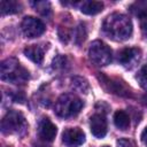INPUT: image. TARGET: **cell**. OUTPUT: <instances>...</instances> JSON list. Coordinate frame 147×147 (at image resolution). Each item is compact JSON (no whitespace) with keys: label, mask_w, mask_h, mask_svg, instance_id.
Returning <instances> with one entry per match:
<instances>
[{"label":"cell","mask_w":147,"mask_h":147,"mask_svg":"<svg viewBox=\"0 0 147 147\" xmlns=\"http://www.w3.org/2000/svg\"><path fill=\"white\" fill-rule=\"evenodd\" d=\"M102 30L113 40L124 41L132 34V22L125 15L114 13L106 17L102 24Z\"/></svg>","instance_id":"obj_1"},{"label":"cell","mask_w":147,"mask_h":147,"mask_svg":"<svg viewBox=\"0 0 147 147\" xmlns=\"http://www.w3.org/2000/svg\"><path fill=\"white\" fill-rule=\"evenodd\" d=\"M0 77L3 82L11 84H23L29 79V72L16 59H6L0 65Z\"/></svg>","instance_id":"obj_2"},{"label":"cell","mask_w":147,"mask_h":147,"mask_svg":"<svg viewBox=\"0 0 147 147\" xmlns=\"http://www.w3.org/2000/svg\"><path fill=\"white\" fill-rule=\"evenodd\" d=\"M83 108V101L71 93L62 94L55 103V114L61 118L76 116Z\"/></svg>","instance_id":"obj_3"},{"label":"cell","mask_w":147,"mask_h":147,"mask_svg":"<svg viewBox=\"0 0 147 147\" xmlns=\"http://www.w3.org/2000/svg\"><path fill=\"white\" fill-rule=\"evenodd\" d=\"M88 57L93 64L105 67L111 61V49L103 41L94 40L88 48Z\"/></svg>","instance_id":"obj_4"},{"label":"cell","mask_w":147,"mask_h":147,"mask_svg":"<svg viewBox=\"0 0 147 147\" xmlns=\"http://www.w3.org/2000/svg\"><path fill=\"white\" fill-rule=\"evenodd\" d=\"M26 127V122L22 113L17 110H9L1 121V131L5 134L20 133Z\"/></svg>","instance_id":"obj_5"},{"label":"cell","mask_w":147,"mask_h":147,"mask_svg":"<svg viewBox=\"0 0 147 147\" xmlns=\"http://www.w3.org/2000/svg\"><path fill=\"white\" fill-rule=\"evenodd\" d=\"M98 78H99L100 85L107 92L113 93V94H117L121 96H131V91L124 84V82H121V80L115 79V78H109V77L105 76L103 74H99Z\"/></svg>","instance_id":"obj_6"},{"label":"cell","mask_w":147,"mask_h":147,"mask_svg":"<svg viewBox=\"0 0 147 147\" xmlns=\"http://www.w3.org/2000/svg\"><path fill=\"white\" fill-rule=\"evenodd\" d=\"M21 29L26 38H37L45 32V24L33 16H26L21 23Z\"/></svg>","instance_id":"obj_7"},{"label":"cell","mask_w":147,"mask_h":147,"mask_svg":"<svg viewBox=\"0 0 147 147\" xmlns=\"http://www.w3.org/2000/svg\"><path fill=\"white\" fill-rule=\"evenodd\" d=\"M141 60V51L139 48L129 47L118 53V62L126 69H132Z\"/></svg>","instance_id":"obj_8"},{"label":"cell","mask_w":147,"mask_h":147,"mask_svg":"<svg viewBox=\"0 0 147 147\" xmlns=\"http://www.w3.org/2000/svg\"><path fill=\"white\" fill-rule=\"evenodd\" d=\"M62 141L68 147H79L85 142V134L79 127H68L62 133Z\"/></svg>","instance_id":"obj_9"},{"label":"cell","mask_w":147,"mask_h":147,"mask_svg":"<svg viewBox=\"0 0 147 147\" xmlns=\"http://www.w3.org/2000/svg\"><path fill=\"white\" fill-rule=\"evenodd\" d=\"M91 132L96 138H103L107 133V121L103 114H94L90 121Z\"/></svg>","instance_id":"obj_10"},{"label":"cell","mask_w":147,"mask_h":147,"mask_svg":"<svg viewBox=\"0 0 147 147\" xmlns=\"http://www.w3.org/2000/svg\"><path fill=\"white\" fill-rule=\"evenodd\" d=\"M57 133V129L56 126L46 117V118H42L39 123V129H38V134H39V138L44 141H53L55 136Z\"/></svg>","instance_id":"obj_11"},{"label":"cell","mask_w":147,"mask_h":147,"mask_svg":"<svg viewBox=\"0 0 147 147\" xmlns=\"http://www.w3.org/2000/svg\"><path fill=\"white\" fill-rule=\"evenodd\" d=\"M24 55L37 64H40L44 60V51L38 45H30V46L25 47L24 48Z\"/></svg>","instance_id":"obj_12"},{"label":"cell","mask_w":147,"mask_h":147,"mask_svg":"<svg viewBox=\"0 0 147 147\" xmlns=\"http://www.w3.org/2000/svg\"><path fill=\"white\" fill-rule=\"evenodd\" d=\"M103 9V3L101 1H84L80 6V11L86 15H95Z\"/></svg>","instance_id":"obj_13"},{"label":"cell","mask_w":147,"mask_h":147,"mask_svg":"<svg viewBox=\"0 0 147 147\" xmlns=\"http://www.w3.org/2000/svg\"><path fill=\"white\" fill-rule=\"evenodd\" d=\"M114 123L117 129L124 131L130 126V117L124 110H117L114 114Z\"/></svg>","instance_id":"obj_14"},{"label":"cell","mask_w":147,"mask_h":147,"mask_svg":"<svg viewBox=\"0 0 147 147\" xmlns=\"http://www.w3.org/2000/svg\"><path fill=\"white\" fill-rule=\"evenodd\" d=\"M1 14L7 15V14H15L21 10V5L16 1L13 0H3L1 1Z\"/></svg>","instance_id":"obj_15"},{"label":"cell","mask_w":147,"mask_h":147,"mask_svg":"<svg viewBox=\"0 0 147 147\" xmlns=\"http://www.w3.org/2000/svg\"><path fill=\"white\" fill-rule=\"evenodd\" d=\"M130 11L137 16L138 18H144L147 16V2H144V1H137L134 3H132L130 7H129Z\"/></svg>","instance_id":"obj_16"},{"label":"cell","mask_w":147,"mask_h":147,"mask_svg":"<svg viewBox=\"0 0 147 147\" xmlns=\"http://www.w3.org/2000/svg\"><path fill=\"white\" fill-rule=\"evenodd\" d=\"M72 86H74V88L78 90L82 93H87V91L90 88L88 83L86 82V79H84L82 77H75V78H72Z\"/></svg>","instance_id":"obj_17"},{"label":"cell","mask_w":147,"mask_h":147,"mask_svg":"<svg viewBox=\"0 0 147 147\" xmlns=\"http://www.w3.org/2000/svg\"><path fill=\"white\" fill-rule=\"evenodd\" d=\"M137 79H138L140 86H141L145 91H147V69H146L145 67H142L141 70L139 71L138 76H137Z\"/></svg>","instance_id":"obj_18"},{"label":"cell","mask_w":147,"mask_h":147,"mask_svg":"<svg viewBox=\"0 0 147 147\" xmlns=\"http://www.w3.org/2000/svg\"><path fill=\"white\" fill-rule=\"evenodd\" d=\"M36 6V9L38 11H40L41 14L44 15H47V13L51 11V6L48 2H45V1H39V2H34L33 3Z\"/></svg>","instance_id":"obj_19"},{"label":"cell","mask_w":147,"mask_h":147,"mask_svg":"<svg viewBox=\"0 0 147 147\" xmlns=\"http://www.w3.org/2000/svg\"><path fill=\"white\" fill-rule=\"evenodd\" d=\"M86 38V32H85V29L83 25H79L77 29H76V33H75V39H76V42L79 45L82 44Z\"/></svg>","instance_id":"obj_20"},{"label":"cell","mask_w":147,"mask_h":147,"mask_svg":"<svg viewBox=\"0 0 147 147\" xmlns=\"http://www.w3.org/2000/svg\"><path fill=\"white\" fill-rule=\"evenodd\" d=\"M117 147H137V146L132 140L122 138V139L117 140Z\"/></svg>","instance_id":"obj_21"},{"label":"cell","mask_w":147,"mask_h":147,"mask_svg":"<svg viewBox=\"0 0 147 147\" xmlns=\"http://www.w3.org/2000/svg\"><path fill=\"white\" fill-rule=\"evenodd\" d=\"M140 26H141V32L144 37L147 39V16L140 20Z\"/></svg>","instance_id":"obj_22"},{"label":"cell","mask_w":147,"mask_h":147,"mask_svg":"<svg viewBox=\"0 0 147 147\" xmlns=\"http://www.w3.org/2000/svg\"><path fill=\"white\" fill-rule=\"evenodd\" d=\"M140 138H141V141H142L145 145H147V126H146V127L144 129V131L141 132Z\"/></svg>","instance_id":"obj_23"},{"label":"cell","mask_w":147,"mask_h":147,"mask_svg":"<svg viewBox=\"0 0 147 147\" xmlns=\"http://www.w3.org/2000/svg\"><path fill=\"white\" fill-rule=\"evenodd\" d=\"M36 147H46V146H36Z\"/></svg>","instance_id":"obj_24"},{"label":"cell","mask_w":147,"mask_h":147,"mask_svg":"<svg viewBox=\"0 0 147 147\" xmlns=\"http://www.w3.org/2000/svg\"><path fill=\"white\" fill-rule=\"evenodd\" d=\"M102 147H109V146H102Z\"/></svg>","instance_id":"obj_25"}]
</instances>
